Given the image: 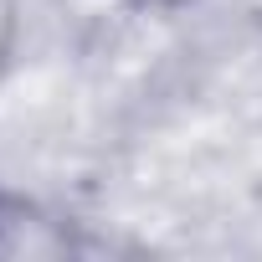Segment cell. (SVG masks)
Segmentation results:
<instances>
[{"label": "cell", "instance_id": "obj_2", "mask_svg": "<svg viewBox=\"0 0 262 262\" xmlns=\"http://www.w3.org/2000/svg\"><path fill=\"white\" fill-rule=\"evenodd\" d=\"M16 36H21V11H16V0H0V82L16 62Z\"/></svg>", "mask_w": 262, "mask_h": 262}, {"label": "cell", "instance_id": "obj_1", "mask_svg": "<svg viewBox=\"0 0 262 262\" xmlns=\"http://www.w3.org/2000/svg\"><path fill=\"white\" fill-rule=\"evenodd\" d=\"M52 221H41V211L31 201L16 195H0V257H16V252H41L52 242H36V231H47Z\"/></svg>", "mask_w": 262, "mask_h": 262}, {"label": "cell", "instance_id": "obj_3", "mask_svg": "<svg viewBox=\"0 0 262 262\" xmlns=\"http://www.w3.org/2000/svg\"><path fill=\"white\" fill-rule=\"evenodd\" d=\"M128 6H155V0H128Z\"/></svg>", "mask_w": 262, "mask_h": 262}]
</instances>
